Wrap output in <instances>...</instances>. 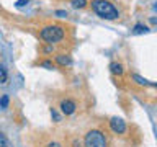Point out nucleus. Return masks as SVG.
I'll list each match as a JSON object with an SVG mask.
<instances>
[{"label": "nucleus", "instance_id": "obj_14", "mask_svg": "<svg viewBox=\"0 0 157 147\" xmlns=\"http://www.w3.org/2000/svg\"><path fill=\"white\" fill-rule=\"evenodd\" d=\"M44 147H62V145L59 144V142H56V141H52V142H48V144L44 145Z\"/></svg>", "mask_w": 157, "mask_h": 147}, {"label": "nucleus", "instance_id": "obj_2", "mask_svg": "<svg viewBox=\"0 0 157 147\" xmlns=\"http://www.w3.org/2000/svg\"><path fill=\"white\" fill-rule=\"evenodd\" d=\"M66 36V31H64L62 26H57V24H49V26H44L41 31H39V38L43 41H46L49 44L59 43L61 39H64Z\"/></svg>", "mask_w": 157, "mask_h": 147}, {"label": "nucleus", "instance_id": "obj_3", "mask_svg": "<svg viewBox=\"0 0 157 147\" xmlns=\"http://www.w3.org/2000/svg\"><path fill=\"white\" fill-rule=\"evenodd\" d=\"M106 137L100 129H90L83 139V147H106Z\"/></svg>", "mask_w": 157, "mask_h": 147}, {"label": "nucleus", "instance_id": "obj_6", "mask_svg": "<svg viewBox=\"0 0 157 147\" xmlns=\"http://www.w3.org/2000/svg\"><path fill=\"white\" fill-rule=\"evenodd\" d=\"M56 62L59 64V66H71L72 64V57L69 56V54H57L56 56Z\"/></svg>", "mask_w": 157, "mask_h": 147}, {"label": "nucleus", "instance_id": "obj_12", "mask_svg": "<svg viewBox=\"0 0 157 147\" xmlns=\"http://www.w3.org/2000/svg\"><path fill=\"white\" fill-rule=\"evenodd\" d=\"M7 106H8V96L3 95L2 98H0V108L3 110V108H7Z\"/></svg>", "mask_w": 157, "mask_h": 147}, {"label": "nucleus", "instance_id": "obj_17", "mask_svg": "<svg viewBox=\"0 0 157 147\" xmlns=\"http://www.w3.org/2000/svg\"><path fill=\"white\" fill-rule=\"evenodd\" d=\"M56 15H57V17H61V18H64V17H67V12H64V10H57Z\"/></svg>", "mask_w": 157, "mask_h": 147}, {"label": "nucleus", "instance_id": "obj_1", "mask_svg": "<svg viewBox=\"0 0 157 147\" xmlns=\"http://www.w3.org/2000/svg\"><path fill=\"white\" fill-rule=\"evenodd\" d=\"M92 8L103 20H116L120 17L118 8L108 0H92Z\"/></svg>", "mask_w": 157, "mask_h": 147}, {"label": "nucleus", "instance_id": "obj_5", "mask_svg": "<svg viewBox=\"0 0 157 147\" xmlns=\"http://www.w3.org/2000/svg\"><path fill=\"white\" fill-rule=\"evenodd\" d=\"M75 108H77V105H75V101H72V100H62L61 101V111H62V115H66V116L72 115V113L75 111Z\"/></svg>", "mask_w": 157, "mask_h": 147}, {"label": "nucleus", "instance_id": "obj_7", "mask_svg": "<svg viewBox=\"0 0 157 147\" xmlns=\"http://www.w3.org/2000/svg\"><path fill=\"white\" fill-rule=\"evenodd\" d=\"M110 70L111 74H115V75H123V72H124V69L120 62H111L110 64Z\"/></svg>", "mask_w": 157, "mask_h": 147}, {"label": "nucleus", "instance_id": "obj_10", "mask_svg": "<svg viewBox=\"0 0 157 147\" xmlns=\"http://www.w3.org/2000/svg\"><path fill=\"white\" fill-rule=\"evenodd\" d=\"M0 147H13V145H12V142H10L7 137L2 134V132H0Z\"/></svg>", "mask_w": 157, "mask_h": 147}, {"label": "nucleus", "instance_id": "obj_8", "mask_svg": "<svg viewBox=\"0 0 157 147\" xmlns=\"http://www.w3.org/2000/svg\"><path fill=\"white\" fill-rule=\"evenodd\" d=\"M149 31V28L144 26V24H141V23H137L134 28H132V34H141V33H147Z\"/></svg>", "mask_w": 157, "mask_h": 147}, {"label": "nucleus", "instance_id": "obj_4", "mask_svg": "<svg viewBox=\"0 0 157 147\" xmlns=\"http://www.w3.org/2000/svg\"><path fill=\"white\" fill-rule=\"evenodd\" d=\"M110 127H111V131L115 132V134H124L126 132V123L118 116L110 119Z\"/></svg>", "mask_w": 157, "mask_h": 147}, {"label": "nucleus", "instance_id": "obj_15", "mask_svg": "<svg viewBox=\"0 0 157 147\" xmlns=\"http://www.w3.org/2000/svg\"><path fill=\"white\" fill-rule=\"evenodd\" d=\"M51 115H52V118H54V121H56V123L61 121V118H59V115L56 113V110H51Z\"/></svg>", "mask_w": 157, "mask_h": 147}, {"label": "nucleus", "instance_id": "obj_9", "mask_svg": "<svg viewBox=\"0 0 157 147\" xmlns=\"http://www.w3.org/2000/svg\"><path fill=\"white\" fill-rule=\"evenodd\" d=\"M74 8H83L87 5V0H71Z\"/></svg>", "mask_w": 157, "mask_h": 147}, {"label": "nucleus", "instance_id": "obj_16", "mask_svg": "<svg viewBox=\"0 0 157 147\" xmlns=\"http://www.w3.org/2000/svg\"><path fill=\"white\" fill-rule=\"evenodd\" d=\"M43 67H48V69H54V66H52V62H49V61H44L43 64H41Z\"/></svg>", "mask_w": 157, "mask_h": 147}, {"label": "nucleus", "instance_id": "obj_18", "mask_svg": "<svg viewBox=\"0 0 157 147\" xmlns=\"http://www.w3.org/2000/svg\"><path fill=\"white\" fill-rule=\"evenodd\" d=\"M72 147H82V144H80V141H77V139H75V141L72 142Z\"/></svg>", "mask_w": 157, "mask_h": 147}, {"label": "nucleus", "instance_id": "obj_11", "mask_svg": "<svg viewBox=\"0 0 157 147\" xmlns=\"http://www.w3.org/2000/svg\"><path fill=\"white\" fill-rule=\"evenodd\" d=\"M132 80H134L136 83H139V85H149V82H147L146 78H142L141 75H137V74H134V75H132Z\"/></svg>", "mask_w": 157, "mask_h": 147}, {"label": "nucleus", "instance_id": "obj_13", "mask_svg": "<svg viewBox=\"0 0 157 147\" xmlns=\"http://www.w3.org/2000/svg\"><path fill=\"white\" fill-rule=\"evenodd\" d=\"M5 80H7V72H5L3 67H0V82L5 83Z\"/></svg>", "mask_w": 157, "mask_h": 147}]
</instances>
